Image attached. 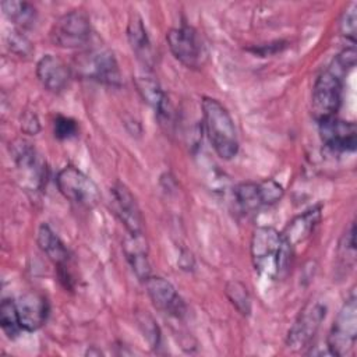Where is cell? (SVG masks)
I'll use <instances>...</instances> for the list:
<instances>
[{
  "label": "cell",
  "instance_id": "6da1fadb",
  "mask_svg": "<svg viewBox=\"0 0 357 357\" xmlns=\"http://www.w3.org/2000/svg\"><path fill=\"white\" fill-rule=\"evenodd\" d=\"M291 247L282 233L271 226L257 227L251 237L250 251L255 271L268 278H282L290 265Z\"/></svg>",
  "mask_w": 357,
  "mask_h": 357
},
{
  "label": "cell",
  "instance_id": "7a4b0ae2",
  "mask_svg": "<svg viewBox=\"0 0 357 357\" xmlns=\"http://www.w3.org/2000/svg\"><path fill=\"white\" fill-rule=\"evenodd\" d=\"M202 119L206 137L216 152L225 160L233 159L238 152V138L229 110L209 96L202 99Z\"/></svg>",
  "mask_w": 357,
  "mask_h": 357
},
{
  "label": "cell",
  "instance_id": "3957f363",
  "mask_svg": "<svg viewBox=\"0 0 357 357\" xmlns=\"http://www.w3.org/2000/svg\"><path fill=\"white\" fill-rule=\"evenodd\" d=\"M342 79L332 67L322 71L314 82L311 93V113L321 123L335 117L342 102Z\"/></svg>",
  "mask_w": 357,
  "mask_h": 357
},
{
  "label": "cell",
  "instance_id": "277c9868",
  "mask_svg": "<svg viewBox=\"0 0 357 357\" xmlns=\"http://www.w3.org/2000/svg\"><path fill=\"white\" fill-rule=\"evenodd\" d=\"M357 339V303L351 296L339 310L326 339V347L331 354L342 357L347 356L356 344Z\"/></svg>",
  "mask_w": 357,
  "mask_h": 357
},
{
  "label": "cell",
  "instance_id": "5b68a950",
  "mask_svg": "<svg viewBox=\"0 0 357 357\" xmlns=\"http://www.w3.org/2000/svg\"><path fill=\"white\" fill-rule=\"evenodd\" d=\"M75 68L84 78L110 86L121 85V73L114 54L107 49H91L75 60Z\"/></svg>",
  "mask_w": 357,
  "mask_h": 357
},
{
  "label": "cell",
  "instance_id": "8992f818",
  "mask_svg": "<svg viewBox=\"0 0 357 357\" xmlns=\"http://www.w3.org/2000/svg\"><path fill=\"white\" fill-rule=\"evenodd\" d=\"M56 184L61 195L75 205L93 208L100 199L98 185L74 166L63 167L56 176Z\"/></svg>",
  "mask_w": 357,
  "mask_h": 357
},
{
  "label": "cell",
  "instance_id": "52a82bcc",
  "mask_svg": "<svg viewBox=\"0 0 357 357\" xmlns=\"http://www.w3.org/2000/svg\"><path fill=\"white\" fill-rule=\"evenodd\" d=\"M54 45L67 49L85 46L91 39V21L84 10H73L56 20L50 29Z\"/></svg>",
  "mask_w": 357,
  "mask_h": 357
},
{
  "label": "cell",
  "instance_id": "ba28073f",
  "mask_svg": "<svg viewBox=\"0 0 357 357\" xmlns=\"http://www.w3.org/2000/svg\"><path fill=\"white\" fill-rule=\"evenodd\" d=\"M166 40L173 56L188 68H199L206 59V50L197 31L188 25L172 28Z\"/></svg>",
  "mask_w": 357,
  "mask_h": 357
},
{
  "label": "cell",
  "instance_id": "9c48e42d",
  "mask_svg": "<svg viewBox=\"0 0 357 357\" xmlns=\"http://www.w3.org/2000/svg\"><path fill=\"white\" fill-rule=\"evenodd\" d=\"M326 308L318 301L308 303L297 315L294 324L290 326L286 337V344L291 350H301L307 347L318 332L325 319Z\"/></svg>",
  "mask_w": 357,
  "mask_h": 357
},
{
  "label": "cell",
  "instance_id": "30bf717a",
  "mask_svg": "<svg viewBox=\"0 0 357 357\" xmlns=\"http://www.w3.org/2000/svg\"><path fill=\"white\" fill-rule=\"evenodd\" d=\"M319 135L324 145L336 153L353 152L357 144V130L353 121L331 117L319 123Z\"/></svg>",
  "mask_w": 357,
  "mask_h": 357
},
{
  "label": "cell",
  "instance_id": "8fae6325",
  "mask_svg": "<svg viewBox=\"0 0 357 357\" xmlns=\"http://www.w3.org/2000/svg\"><path fill=\"white\" fill-rule=\"evenodd\" d=\"M113 209L128 234H144V218L132 192L123 184L116 183L112 188Z\"/></svg>",
  "mask_w": 357,
  "mask_h": 357
},
{
  "label": "cell",
  "instance_id": "7c38bea8",
  "mask_svg": "<svg viewBox=\"0 0 357 357\" xmlns=\"http://www.w3.org/2000/svg\"><path fill=\"white\" fill-rule=\"evenodd\" d=\"M144 283L148 297L156 310L173 317H181L184 314V303L169 280L151 275Z\"/></svg>",
  "mask_w": 357,
  "mask_h": 357
},
{
  "label": "cell",
  "instance_id": "4fadbf2b",
  "mask_svg": "<svg viewBox=\"0 0 357 357\" xmlns=\"http://www.w3.org/2000/svg\"><path fill=\"white\" fill-rule=\"evenodd\" d=\"M10 153L18 170L26 174L36 187H40L46 178V163L35 148L28 141L18 138L10 142Z\"/></svg>",
  "mask_w": 357,
  "mask_h": 357
},
{
  "label": "cell",
  "instance_id": "5bb4252c",
  "mask_svg": "<svg viewBox=\"0 0 357 357\" xmlns=\"http://www.w3.org/2000/svg\"><path fill=\"white\" fill-rule=\"evenodd\" d=\"M15 303L22 331L35 332L46 322L49 305L42 294L36 291H28L22 294Z\"/></svg>",
  "mask_w": 357,
  "mask_h": 357
},
{
  "label": "cell",
  "instance_id": "9a60e30c",
  "mask_svg": "<svg viewBox=\"0 0 357 357\" xmlns=\"http://www.w3.org/2000/svg\"><path fill=\"white\" fill-rule=\"evenodd\" d=\"M135 86L141 95V98L153 107L155 113L158 114L159 120L162 121V124H165V121H170V116H172V106L169 102L167 95L162 91L158 79L149 73V70L145 73L138 74L135 78Z\"/></svg>",
  "mask_w": 357,
  "mask_h": 357
},
{
  "label": "cell",
  "instance_id": "2e32d148",
  "mask_svg": "<svg viewBox=\"0 0 357 357\" xmlns=\"http://www.w3.org/2000/svg\"><path fill=\"white\" fill-rule=\"evenodd\" d=\"M36 77L45 89L57 93L67 86L71 70L63 59L46 54L36 64Z\"/></svg>",
  "mask_w": 357,
  "mask_h": 357
},
{
  "label": "cell",
  "instance_id": "e0dca14e",
  "mask_svg": "<svg viewBox=\"0 0 357 357\" xmlns=\"http://www.w3.org/2000/svg\"><path fill=\"white\" fill-rule=\"evenodd\" d=\"M127 38L137 59L146 70H151L153 66V52L144 21L137 13L131 14L128 18Z\"/></svg>",
  "mask_w": 357,
  "mask_h": 357
},
{
  "label": "cell",
  "instance_id": "ac0fdd59",
  "mask_svg": "<svg viewBox=\"0 0 357 357\" xmlns=\"http://www.w3.org/2000/svg\"><path fill=\"white\" fill-rule=\"evenodd\" d=\"M123 252L135 276L145 282L151 276V264L144 234H127L123 241Z\"/></svg>",
  "mask_w": 357,
  "mask_h": 357
},
{
  "label": "cell",
  "instance_id": "d6986e66",
  "mask_svg": "<svg viewBox=\"0 0 357 357\" xmlns=\"http://www.w3.org/2000/svg\"><path fill=\"white\" fill-rule=\"evenodd\" d=\"M321 220V205L312 206L304 213L294 218L286 227V230L282 233L286 241L293 248L298 243L304 241L310 234L314 231L317 225Z\"/></svg>",
  "mask_w": 357,
  "mask_h": 357
},
{
  "label": "cell",
  "instance_id": "ffe728a7",
  "mask_svg": "<svg viewBox=\"0 0 357 357\" xmlns=\"http://www.w3.org/2000/svg\"><path fill=\"white\" fill-rule=\"evenodd\" d=\"M38 245L47 255V258L59 265V268H64L68 259V251L60 237L50 229L49 225L42 223L38 229Z\"/></svg>",
  "mask_w": 357,
  "mask_h": 357
},
{
  "label": "cell",
  "instance_id": "44dd1931",
  "mask_svg": "<svg viewBox=\"0 0 357 357\" xmlns=\"http://www.w3.org/2000/svg\"><path fill=\"white\" fill-rule=\"evenodd\" d=\"M4 15L20 29L31 28L36 21V8L26 1H3Z\"/></svg>",
  "mask_w": 357,
  "mask_h": 357
},
{
  "label": "cell",
  "instance_id": "7402d4cb",
  "mask_svg": "<svg viewBox=\"0 0 357 357\" xmlns=\"http://www.w3.org/2000/svg\"><path fill=\"white\" fill-rule=\"evenodd\" d=\"M0 325L8 339H15L22 331L18 318L17 303L11 298H4L0 304Z\"/></svg>",
  "mask_w": 357,
  "mask_h": 357
},
{
  "label": "cell",
  "instance_id": "603a6c76",
  "mask_svg": "<svg viewBox=\"0 0 357 357\" xmlns=\"http://www.w3.org/2000/svg\"><path fill=\"white\" fill-rule=\"evenodd\" d=\"M225 293L229 301L241 315L248 317L251 314V297L244 283H241L240 280H230L226 283Z\"/></svg>",
  "mask_w": 357,
  "mask_h": 357
},
{
  "label": "cell",
  "instance_id": "cb8c5ba5",
  "mask_svg": "<svg viewBox=\"0 0 357 357\" xmlns=\"http://www.w3.org/2000/svg\"><path fill=\"white\" fill-rule=\"evenodd\" d=\"M234 197L237 204L244 211H255L262 206L258 183H251V181L240 183L234 188Z\"/></svg>",
  "mask_w": 357,
  "mask_h": 357
},
{
  "label": "cell",
  "instance_id": "d4e9b609",
  "mask_svg": "<svg viewBox=\"0 0 357 357\" xmlns=\"http://www.w3.org/2000/svg\"><path fill=\"white\" fill-rule=\"evenodd\" d=\"M137 322L146 342L152 349H156L160 344V331L155 319L148 312H141L137 315Z\"/></svg>",
  "mask_w": 357,
  "mask_h": 357
},
{
  "label": "cell",
  "instance_id": "484cf974",
  "mask_svg": "<svg viewBox=\"0 0 357 357\" xmlns=\"http://www.w3.org/2000/svg\"><path fill=\"white\" fill-rule=\"evenodd\" d=\"M258 188H259L262 206L276 204L283 197V192H284L283 187L273 178H266L258 183Z\"/></svg>",
  "mask_w": 357,
  "mask_h": 357
},
{
  "label": "cell",
  "instance_id": "4316f807",
  "mask_svg": "<svg viewBox=\"0 0 357 357\" xmlns=\"http://www.w3.org/2000/svg\"><path fill=\"white\" fill-rule=\"evenodd\" d=\"M357 4L351 3L343 13L340 22H339V31L346 39L351 40V43L356 42V28H357Z\"/></svg>",
  "mask_w": 357,
  "mask_h": 357
},
{
  "label": "cell",
  "instance_id": "83f0119b",
  "mask_svg": "<svg viewBox=\"0 0 357 357\" xmlns=\"http://www.w3.org/2000/svg\"><path fill=\"white\" fill-rule=\"evenodd\" d=\"M53 132L59 139H70L78 134V124L71 117L57 116L53 123Z\"/></svg>",
  "mask_w": 357,
  "mask_h": 357
},
{
  "label": "cell",
  "instance_id": "f1b7e54d",
  "mask_svg": "<svg viewBox=\"0 0 357 357\" xmlns=\"http://www.w3.org/2000/svg\"><path fill=\"white\" fill-rule=\"evenodd\" d=\"M8 47L13 53H15L18 56H29L33 52L32 43L20 31L11 32V35L8 36Z\"/></svg>",
  "mask_w": 357,
  "mask_h": 357
},
{
  "label": "cell",
  "instance_id": "f546056e",
  "mask_svg": "<svg viewBox=\"0 0 357 357\" xmlns=\"http://www.w3.org/2000/svg\"><path fill=\"white\" fill-rule=\"evenodd\" d=\"M21 128L26 134H31V135L38 134L40 130V126H39V120H38L36 114L31 113V112L24 113L21 117Z\"/></svg>",
  "mask_w": 357,
  "mask_h": 357
}]
</instances>
